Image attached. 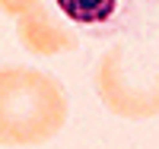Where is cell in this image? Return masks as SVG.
Listing matches in <instances>:
<instances>
[{
    "label": "cell",
    "mask_w": 159,
    "mask_h": 149,
    "mask_svg": "<svg viewBox=\"0 0 159 149\" xmlns=\"http://www.w3.org/2000/svg\"><path fill=\"white\" fill-rule=\"evenodd\" d=\"M92 83L102 105L127 121L159 114V35L118 42L96 60Z\"/></svg>",
    "instance_id": "obj_2"
},
{
    "label": "cell",
    "mask_w": 159,
    "mask_h": 149,
    "mask_svg": "<svg viewBox=\"0 0 159 149\" xmlns=\"http://www.w3.org/2000/svg\"><path fill=\"white\" fill-rule=\"evenodd\" d=\"M35 3H38V0H0V10H3L7 16H13V19H19V16H25Z\"/></svg>",
    "instance_id": "obj_5"
},
{
    "label": "cell",
    "mask_w": 159,
    "mask_h": 149,
    "mask_svg": "<svg viewBox=\"0 0 159 149\" xmlns=\"http://www.w3.org/2000/svg\"><path fill=\"white\" fill-rule=\"evenodd\" d=\"M16 35L25 51L42 54V57H54V54H67L80 48V35L57 16V10L48 0H38L25 16L16 19Z\"/></svg>",
    "instance_id": "obj_4"
},
{
    "label": "cell",
    "mask_w": 159,
    "mask_h": 149,
    "mask_svg": "<svg viewBox=\"0 0 159 149\" xmlns=\"http://www.w3.org/2000/svg\"><path fill=\"white\" fill-rule=\"evenodd\" d=\"M67 92L51 73L0 67V146L22 149L54 140L67 124Z\"/></svg>",
    "instance_id": "obj_1"
},
{
    "label": "cell",
    "mask_w": 159,
    "mask_h": 149,
    "mask_svg": "<svg viewBox=\"0 0 159 149\" xmlns=\"http://www.w3.org/2000/svg\"><path fill=\"white\" fill-rule=\"evenodd\" d=\"M80 38H115L150 16L159 0H48Z\"/></svg>",
    "instance_id": "obj_3"
}]
</instances>
